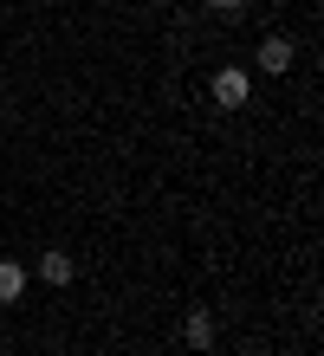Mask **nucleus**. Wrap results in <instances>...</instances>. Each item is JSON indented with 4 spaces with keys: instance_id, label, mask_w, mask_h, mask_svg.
<instances>
[{
    "instance_id": "obj_1",
    "label": "nucleus",
    "mask_w": 324,
    "mask_h": 356,
    "mask_svg": "<svg viewBox=\"0 0 324 356\" xmlns=\"http://www.w3.org/2000/svg\"><path fill=\"white\" fill-rule=\"evenodd\" d=\"M247 97H253V72L247 65H221L214 72V104H221V111H240Z\"/></svg>"
},
{
    "instance_id": "obj_2",
    "label": "nucleus",
    "mask_w": 324,
    "mask_h": 356,
    "mask_svg": "<svg viewBox=\"0 0 324 356\" xmlns=\"http://www.w3.org/2000/svg\"><path fill=\"white\" fill-rule=\"evenodd\" d=\"M292 58H298L292 39H286V33H266V39H259V58H253V65H259V72H272V78H286V72H292Z\"/></svg>"
},
{
    "instance_id": "obj_3",
    "label": "nucleus",
    "mask_w": 324,
    "mask_h": 356,
    "mask_svg": "<svg viewBox=\"0 0 324 356\" xmlns=\"http://www.w3.org/2000/svg\"><path fill=\"white\" fill-rule=\"evenodd\" d=\"M39 279H46V285H72L78 279V259L65 253V246H46V253H39Z\"/></svg>"
},
{
    "instance_id": "obj_4",
    "label": "nucleus",
    "mask_w": 324,
    "mask_h": 356,
    "mask_svg": "<svg viewBox=\"0 0 324 356\" xmlns=\"http://www.w3.org/2000/svg\"><path fill=\"white\" fill-rule=\"evenodd\" d=\"M182 343L188 350H214V311H182Z\"/></svg>"
},
{
    "instance_id": "obj_5",
    "label": "nucleus",
    "mask_w": 324,
    "mask_h": 356,
    "mask_svg": "<svg viewBox=\"0 0 324 356\" xmlns=\"http://www.w3.org/2000/svg\"><path fill=\"white\" fill-rule=\"evenodd\" d=\"M20 291H26V266H20V259H0V305H13Z\"/></svg>"
},
{
    "instance_id": "obj_6",
    "label": "nucleus",
    "mask_w": 324,
    "mask_h": 356,
    "mask_svg": "<svg viewBox=\"0 0 324 356\" xmlns=\"http://www.w3.org/2000/svg\"><path fill=\"white\" fill-rule=\"evenodd\" d=\"M201 7H214V13H240L247 0H201Z\"/></svg>"
}]
</instances>
